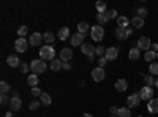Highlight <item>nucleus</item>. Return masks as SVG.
Masks as SVG:
<instances>
[{"mask_svg": "<svg viewBox=\"0 0 158 117\" xmlns=\"http://www.w3.org/2000/svg\"><path fill=\"white\" fill-rule=\"evenodd\" d=\"M40 59L41 60H44V62H52L56 59V49H54V46H51V44H46V46H43L41 49H40Z\"/></svg>", "mask_w": 158, "mask_h": 117, "instance_id": "1", "label": "nucleus"}, {"mask_svg": "<svg viewBox=\"0 0 158 117\" xmlns=\"http://www.w3.org/2000/svg\"><path fill=\"white\" fill-rule=\"evenodd\" d=\"M46 62L44 60H41V59H36V60H32V63H30V70L33 71V74H41V73H44L46 71Z\"/></svg>", "mask_w": 158, "mask_h": 117, "instance_id": "2", "label": "nucleus"}, {"mask_svg": "<svg viewBox=\"0 0 158 117\" xmlns=\"http://www.w3.org/2000/svg\"><path fill=\"white\" fill-rule=\"evenodd\" d=\"M81 51H82V54L89 57L90 62H94L95 60V56H97V48H94L90 43H84L81 46Z\"/></svg>", "mask_w": 158, "mask_h": 117, "instance_id": "3", "label": "nucleus"}, {"mask_svg": "<svg viewBox=\"0 0 158 117\" xmlns=\"http://www.w3.org/2000/svg\"><path fill=\"white\" fill-rule=\"evenodd\" d=\"M90 35H92V40H95V41H101L103 38H104V29L101 27V25H94V27L90 29Z\"/></svg>", "mask_w": 158, "mask_h": 117, "instance_id": "4", "label": "nucleus"}, {"mask_svg": "<svg viewBox=\"0 0 158 117\" xmlns=\"http://www.w3.org/2000/svg\"><path fill=\"white\" fill-rule=\"evenodd\" d=\"M139 51H150V48H152V41H150V38L149 36H141L139 40H138V46H136Z\"/></svg>", "mask_w": 158, "mask_h": 117, "instance_id": "5", "label": "nucleus"}, {"mask_svg": "<svg viewBox=\"0 0 158 117\" xmlns=\"http://www.w3.org/2000/svg\"><path fill=\"white\" fill-rule=\"evenodd\" d=\"M139 97H141V100L150 101V100L153 98V89L149 87V86H144V87L141 89V92H139Z\"/></svg>", "mask_w": 158, "mask_h": 117, "instance_id": "6", "label": "nucleus"}, {"mask_svg": "<svg viewBox=\"0 0 158 117\" xmlns=\"http://www.w3.org/2000/svg\"><path fill=\"white\" fill-rule=\"evenodd\" d=\"M29 41L25 40V38H18V40L15 41V51H18V52H25L29 48Z\"/></svg>", "mask_w": 158, "mask_h": 117, "instance_id": "7", "label": "nucleus"}, {"mask_svg": "<svg viewBox=\"0 0 158 117\" xmlns=\"http://www.w3.org/2000/svg\"><path fill=\"white\" fill-rule=\"evenodd\" d=\"M104 76H106V73H104V68H101V67L92 70V79L95 82H101L104 79Z\"/></svg>", "mask_w": 158, "mask_h": 117, "instance_id": "8", "label": "nucleus"}, {"mask_svg": "<svg viewBox=\"0 0 158 117\" xmlns=\"http://www.w3.org/2000/svg\"><path fill=\"white\" fill-rule=\"evenodd\" d=\"M127 105H128L130 108L139 106V105H141V97H139V94H133V95H130V97L127 98Z\"/></svg>", "mask_w": 158, "mask_h": 117, "instance_id": "9", "label": "nucleus"}, {"mask_svg": "<svg viewBox=\"0 0 158 117\" xmlns=\"http://www.w3.org/2000/svg\"><path fill=\"white\" fill-rule=\"evenodd\" d=\"M104 57L108 59V62H111V60H115L117 57H118V48H108L106 49V54H104Z\"/></svg>", "mask_w": 158, "mask_h": 117, "instance_id": "10", "label": "nucleus"}, {"mask_svg": "<svg viewBox=\"0 0 158 117\" xmlns=\"http://www.w3.org/2000/svg\"><path fill=\"white\" fill-rule=\"evenodd\" d=\"M41 41H44L41 33L35 32V33H32V35H30V40H29V43H30L32 46H40V44H41Z\"/></svg>", "mask_w": 158, "mask_h": 117, "instance_id": "11", "label": "nucleus"}, {"mask_svg": "<svg viewBox=\"0 0 158 117\" xmlns=\"http://www.w3.org/2000/svg\"><path fill=\"white\" fill-rule=\"evenodd\" d=\"M73 59V51L70 49V48H63L62 51H60V60L62 62H68V60H71Z\"/></svg>", "mask_w": 158, "mask_h": 117, "instance_id": "12", "label": "nucleus"}, {"mask_svg": "<svg viewBox=\"0 0 158 117\" xmlns=\"http://www.w3.org/2000/svg\"><path fill=\"white\" fill-rule=\"evenodd\" d=\"M109 19H111V18H109V10H108V11H104V13H98V15H97L98 25H101V27H103V25L106 24Z\"/></svg>", "mask_w": 158, "mask_h": 117, "instance_id": "13", "label": "nucleus"}, {"mask_svg": "<svg viewBox=\"0 0 158 117\" xmlns=\"http://www.w3.org/2000/svg\"><path fill=\"white\" fill-rule=\"evenodd\" d=\"M84 36L82 33H74L71 38V46H82L84 44Z\"/></svg>", "mask_w": 158, "mask_h": 117, "instance_id": "14", "label": "nucleus"}, {"mask_svg": "<svg viewBox=\"0 0 158 117\" xmlns=\"http://www.w3.org/2000/svg\"><path fill=\"white\" fill-rule=\"evenodd\" d=\"M6 63L10 65L11 68H16V67H21V60L18 56H8L6 57Z\"/></svg>", "mask_w": 158, "mask_h": 117, "instance_id": "15", "label": "nucleus"}, {"mask_svg": "<svg viewBox=\"0 0 158 117\" xmlns=\"http://www.w3.org/2000/svg\"><path fill=\"white\" fill-rule=\"evenodd\" d=\"M21 105H22V101H21L19 97H11V100H10V108H11L13 111L21 109Z\"/></svg>", "mask_w": 158, "mask_h": 117, "instance_id": "16", "label": "nucleus"}, {"mask_svg": "<svg viewBox=\"0 0 158 117\" xmlns=\"http://www.w3.org/2000/svg\"><path fill=\"white\" fill-rule=\"evenodd\" d=\"M147 109H149V112H152V114H156V112H158V98H152V100L147 103Z\"/></svg>", "mask_w": 158, "mask_h": 117, "instance_id": "17", "label": "nucleus"}, {"mask_svg": "<svg viewBox=\"0 0 158 117\" xmlns=\"http://www.w3.org/2000/svg\"><path fill=\"white\" fill-rule=\"evenodd\" d=\"M127 89H128V82L125 79H117L115 81V90L117 92H125Z\"/></svg>", "mask_w": 158, "mask_h": 117, "instance_id": "18", "label": "nucleus"}, {"mask_svg": "<svg viewBox=\"0 0 158 117\" xmlns=\"http://www.w3.org/2000/svg\"><path fill=\"white\" fill-rule=\"evenodd\" d=\"M115 38H117V40H127V38H128L127 29H122V27H117V29H115Z\"/></svg>", "mask_w": 158, "mask_h": 117, "instance_id": "19", "label": "nucleus"}, {"mask_svg": "<svg viewBox=\"0 0 158 117\" xmlns=\"http://www.w3.org/2000/svg\"><path fill=\"white\" fill-rule=\"evenodd\" d=\"M57 36L60 38L62 41H63V40H67V38H70V29H68V27H60Z\"/></svg>", "mask_w": 158, "mask_h": 117, "instance_id": "20", "label": "nucleus"}, {"mask_svg": "<svg viewBox=\"0 0 158 117\" xmlns=\"http://www.w3.org/2000/svg\"><path fill=\"white\" fill-rule=\"evenodd\" d=\"M128 57H130L131 60H139V57H141V51H139L138 48H131V49H130V52H128Z\"/></svg>", "mask_w": 158, "mask_h": 117, "instance_id": "21", "label": "nucleus"}, {"mask_svg": "<svg viewBox=\"0 0 158 117\" xmlns=\"http://www.w3.org/2000/svg\"><path fill=\"white\" fill-rule=\"evenodd\" d=\"M62 65H63V62H60V59H54V60L51 62L49 67H51L52 71H59V70L62 68Z\"/></svg>", "mask_w": 158, "mask_h": 117, "instance_id": "22", "label": "nucleus"}, {"mask_svg": "<svg viewBox=\"0 0 158 117\" xmlns=\"http://www.w3.org/2000/svg\"><path fill=\"white\" fill-rule=\"evenodd\" d=\"M131 25H133L135 29H141L142 25H144V19L139 18V16H135L133 19H131Z\"/></svg>", "mask_w": 158, "mask_h": 117, "instance_id": "23", "label": "nucleus"}, {"mask_svg": "<svg viewBox=\"0 0 158 117\" xmlns=\"http://www.w3.org/2000/svg\"><path fill=\"white\" fill-rule=\"evenodd\" d=\"M87 30H89V22L82 21V22H79V24H77V33L85 35V33H87Z\"/></svg>", "mask_w": 158, "mask_h": 117, "instance_id": "24", "label": "nucleus"}, {"mask_svg": "<svg viewBox=\"0 0 158 117\" xmlns=\"http://www.w3.org/2000/svg\"><path fill=\"white\" fill-rule=\"evenodd\" d=\"M128 24H130L128 18H125V16H118V18H117V25H118V27L127 29V27H128Z\"/></svg>", "mask_w": 158, "mask_h": 117, "instance_id": "25", "label": "nucleus"}, {"mask_svg": "<svg viewBox=\"0 0 158 117\" xmlns=\"http://www.w3.org/2000/svg\"><path fill=\"white\" fill-rule=\"evenodd\" d=\"M95 8H97V11L98 13H104V11H108L106 8H108V5H106V2L104 0H98V2L95 3Z\"/></svg>", "mask_w": 158, "mask_h": 117, "instance_id": "26", "label": "nucleus"}, {"mask_svg": "<svg viewBox=\"0 0 158 117\" xmlns=\"http://www.w3.org/2000/svg\"><path fill=\"white\" fill-rule=\"evenodd\" d=\"M43 40H44L48 44H51V46H52V43L56 41V36H54V33H52V32H46V33L43 35Z\"/></svg>", "mask_w": 158, "mask_h": 117, "instance_id": "27", "label": "nucleus"}, {"mask_svg": "<svg viewBox=\"0 0 158 117\" xmlns=\"http://www.w3.org/2000/svg\"><path fill=\"white\" fill-rule=\"evenodd\" d=\"M38 82H40V79H38V76H36V74H30V76L27 77V84H29L30 87H36Z\"/></svg>", "mask_w": 158, "mask_h": 117, "instance_id": "28", "label": "nucleus"}, {"mask_svg": "<svg viewBox=\"0 0 158 117\" xmlns=\"http://www.w3.org/2000/svg\"><path fill=\"white\" fill-rule=\"evenodd\" d=\"M40 101H41V105L49 106L51 103H52V98H51V95H49V94H43L41 97H40Z\"/></svg>", "mask_w": 158, "mask_h": 117, "instance_id": "29", "label": "nucleus"}, {"mask_svg": "<svg viewBox=\"0 0 158 117\" xmlns=\"http://www.w3.org/2000/svg\"><path fill=\"white\" fill-rule=\"evenodd\" d=\"M144 59H146L147 62H150V63H152V62H153V60L156 59V52H155V51H152V49H150V51H147V52L144 54Z\"/></svg>", "mask_w": 158, "mask_h": 117, "instance_id": "30", "label": "nucleus"}, {"mask_svg": "<svg viewBox=\"0 0 158 117\" xmlns=\"http://www.w3.org/2000/svg\"><path fill=\"white\" fill-rule=\"evenodd\" d=\"M149 71L152 76H158V62H152L149 65Z\"/></svg>", "mask_w": 158, "mask_h": 117, "instance_id": "31", "label": "nucleus"}, {"mask_svg": "<svg viewBox=\"0 0 158 117\" xmlns=\"http://www.w3.org/2000/svg\"><path fill=\"white\" fill-rule=\"evenodd\" d=\"M130 115H131V112L128 108H120L118 109V114H117V117H130Z\"/></svg>", "mask_w": 158, "mask_h": 117, "instance_id": "32", "label": "nucleus"}, {"mask_svg": "<svg viewBox=\"0 0 158 117\" xmlns=\"http://www.w3.org/2000/svg\"><path fill=\"white\" fill-rule=\"evenodd\" d=\"M144 82H146V86H149V87H152L153 84H155V79H153V76L150 74H147V76H144Z\"/></svg>", "mask_w": 158, "mask_h": 117, "instance_id": "33", "label": "nucleus"}, {"mask_svg": "<svg viewBox=\"0 0 158 117\" xmlns=\"http://www.w3.org/2000/svg\"><path fill=\"white\" fill-rule=\"evenodd\" d=\"M27 32H29L27 25H22V27H19V29H18V35H19V38H24L25 35H27Z\"/></svg>", "mask_w": 158, "mask_h": 117, "instance_id": "34", "label": "nucleus"}, {"mask_svg": "<svg viewBox=\"0 0 158 117\" xmlns=\"http://www.w3.org/2000/svg\"><path fill=\"white\" fill-rule=\"evenodd\" d=\"M10 84H6L5 81H2V82H0V92H2V94H6V92H10Z\"/></svg>", "mask_w": 158, "mask_h": 117, "instance_id": "35", "label": "nucleus"}, {"mask_svg": "<svg viewBox=\"0 0 158 117\" xmlns=\"http://www.w3.org/2000/svg\"><path fill=\"white\" fill-rule=\"evenodd\" d=\"M136 13H138V16H139V18H142V19H144V18H146V16L149 15L147 8H144V6H142V8H139V10H138Z\"/></svg>", "mask_w": 158, "mask_h": 117, "instance_id": "36", "label": "nucleus"}, {"mask_svg": "<svg viewBox=\"0 0 158 117\" xmlns=\"http://www.w3.org/2000/svg\"><path fill=\"white\" fill-rule=\"evenodd\" d=\"M104 54H106V48H104V46H98L97 48V56L104 57Z\"/></svg>", "mask_w": 158, "mask_h": 117, "instance_id": "37", "label": "nucleus"}, {"mask_svg": "<svg viewBox=\"0 0 158 117\" xmlns=\"http://www.w3.org/2000/svg\"><path fill=\"white\" fill-rule=\"evenodd\" d=\"M11 98H8L6 94H2V97H0V105H8Z\"/></svg>", "mask_w": 158, "mask_h": 117, "instance_id": "38", "label": "nucleus"}, {"mask_svg": "<svg viewBox=\"0 0 158 117\" xmlns=\"http://www.w3.org/2000/svg\"><path fill=\"white\" fill-rule=\"evenodd\" d=\"M30 92H32V95H33V97H41V95H43V92H41V90H40L38 87H32Z\"/></svg>", "mask_w": 158, "mask_h": 117, "instance_id": "39", "label": "nucleus"}, {"mask_svg": "<svg viewBox=\"0 0 158 117\" xmlns=\"http://www.w3.org/2000/svg\"><path fill=\"white\" fill-rule=\"evenodd\" d=\"M40 105H41V101H36V100H35V101L30 103V106H29V108H30L32 111H36V109L40 108Z\"/></svg>", "mask_w": 158, "mask_h": 117, "instance_id": "40", "label": "nucleus"}, {"mask_svg": "<svg viewBox=\"0 0 158 117\" xmlns=\"http://www.w3.org/2000/svg\"><path fill=\"white\" fill-rule=\"evenodd\" d=\"M106 65H108V59H106V57H100V60H98V67L104 68Z\"/></svg>", "mask_w": 158, "mask_h": 117, "instance_id": "41", "label": "nucleus"}, {"mask_svg": "<svg viewBox=\"0 0 158 117\" xmlns=\"http://www.w3.org/2000/svg\"><path fill=\"white\" fill-rule=\"evenodd\" d=\"M19 70H21V73H27V71L30 70V65H27V63H21Z\"/></svg>", "mask_w": 158, "mask_h": 117, "instance_id": "42", "label": "nucleus"}, {"mask_svg": "<svg viewBox=\"0 0 158 117\" xmlns=\"http://www.w3.org/2000/svg\"><path fill=\"white\" fill-rule=\"evenodd\" d=\"M118 109H120V108H117V106H111V109H109L111 115H117V114H118Z\"/></svg>", "mask_w": 158, "mask_h": 117, "instance_id": "43", "label": "nucleus"}, {"mask_svg": "<svg viewBox=\"0 0 158 117\" xmlns=\"http://www.w3.org/2000/svg\"><path fill=\"white\" fill-rule=\"evenodd\" d=\"M109 18H111V19H112V18H118V16H117V11H115V10H109Z\"/></svg>", "mask_w": 158, "mask_h": 117, "instance_id": "44", "label": "nucleus"}, {"mask_svg": "<svg viewBox=\"0 0 158 117\" xmlns=\"http://www.w3.org/2000/svg\"><path fill=\"white\" fill-rule=\"evenodd\" d=\"M62 68H63V70H71V65H70L68 62H63V65H62Z\"/></svg>", "mask_w": 158, "mask_h": 117, "instance_id": "45", "label": "nucleus"}, {"mask_svg": "<svg viewBox=\"0 0 158 117\" xmlns=\"http://www.w3.org/2000/svg\"><path fill=\"white\" fill-rule=\"evenodd\" d=\"M127 33H128V36H131V35H133V29H131V27H127Z\"/></svg>", "mask_w": 158, "mask_h": 117, "instance_id": "46", "label": "nucleus"}, {"mask_svg": "<svg viewBox=\"0 0 158 117\" xmlns=\"http://www.w3.org/2000/svg\"><path fill=\"white\" fill-rule=\"evenodd\" d=\"M152 51H155V52H158V44L155 43V44H152V48H150Z\"/></svg>", "mask_w": 158, "mask_h": 117, "instance_id": "47", "label": "nucleus"}, {"mask_svg": "<svg viewBox=\"0 0 158 117\" xmlns=\"http://www.w3.org/2000/svg\"><path fill=\"white\" fill-rule=\"evenodd\" d=\"M5 117H13V112H10V111H8V112L5 114Z\"/></svg>", "mask_w": 158, "mask_h": 117, "instance_id": "48", "label": "nucleus"}, {"mask_svg": "<svg viewBox=\"0 0 158 117\" xmlns=\"http://www.w3.org/2000/svg\"><path fill=\"white\" fill-rule=\"evenodd\" d=\"M82 117H94V115H92V114H87V112H85V114H84Z\"/></svg>", "mask_w": 158, "mask_h": 117, "instance_id": "49", "label": "nucleus"}, {"mask_svg": "<svg viewBox=\"0 0 158 117\" xmlns=\"http://www.w3.org/2000/svg\"><path fill=\"white\" fill-rule=\"evenodd\" d=\"M155 87L158 89V77H156V79H155Z\"/></svg>", "mask_w": 158, "mask_h": 117, "instance_id": "50", "label": "nucleus"}, {"mask_svg": "<svg viewBox=\"0 0 158 117\" xmlns=\"http://www.w3.org/2000/svg\"><path fill=\"white\" fill-rule=\"evenodd\" d=\"M111 117H117V115H111Z\"/></svg>", "mask_w": 158, "mask_h": 117, "instance_id": "51", "label": "nucleus"}, {"mask_svg": "<svg viewBox=\"0 0 158 117\" xmlns=\"http://www.w3.org/2000/svg\"><path fill=\"white\" fill-rule=\"evenodd\" d=\"M156 59H158V52H156Z\"/></svg>", "mask_w": 158, "mask_h": 117, "instance_id": "52", "label": "nucleus"}, {"mask_svg": "<svg viewBox=\"0 0 158 117\" xmlns=\"http://www.w3.org/2000/svg\"><path fill=\"white\" fill-rule=\"evenodd\" d=\"M138 117H142V115H138Z\"/></svg>", "mask_w": 158, "mask_h": 117, "instance_id": "53", "label": "nucleus"}]
</instances>
